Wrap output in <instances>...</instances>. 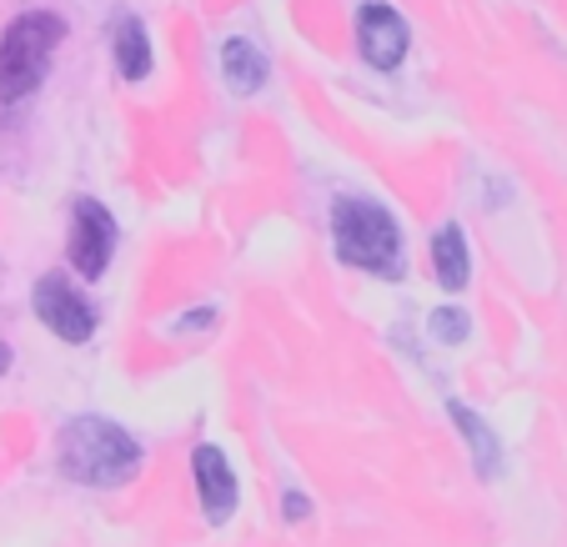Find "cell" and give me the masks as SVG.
I'll return each mask as SVG.
<instances>
[{"mask_svg": "<svg viewBox=\"0 0 567 547\" xmlns=\"http://www.w3.org/2000/svg\"><path fill=\"white\" fill-rule=\"evenodd\" d=\"M141 462V442L106 417H71L55 432V467L81 487H126Z\"/></svg>", "mask_w": 567, "mask_h": 547, "instance_id": "1", "label": "cell"}, {"mask_svg": "<svg viewBox=\"0 0 567 547\" xmlns=\"http://www.w3.org/2000/svg\"><path fill=\"white\" fill-rule=\"evenodd\" d=\"M332 247L347 267H362L372 277L402 271V226L372 196H337L332 202Z\"/></svg>", "mask_w": 567, "mask_h": 547, "instance_id": "2", "label": "cell"}, {"mask_svg": "<svg viewBox=\"0 0 567 547\" xmlns=\"http://www.w3.org/2000/svg\"><path fill=\"white\" fill-rule=\"evenodd\" d=\"M65 41V21L55 11H25L0 35V101H25L51 71L55 45Z\"/></svg>", "mask_w": 567, "mask_h": 547, "instance_id": "3", "label": "cell"}, {"mask_svg": "<svg viewBox=\"0 0 567 547\" xmlns=\"http://www.w3.org/2000/svg\"><path fill=\"white\" fill-rule=\"evenodd\" d=\"M31 301H35V317H41V322L51 327L61 342L81 347V342H91V337H96V327H101L96 301L75 287L71 277H61V271H45V277L35 281Z\"/></svg>", "mask_w": 567, "mask_h": 547, "instance_id": "4", "label": "cell"}, {"mask_svg": "<svg viewBox=\"0 0 567 547\" xmlns=\"http://www.w3.org/2000/svg\"><path fill=\"white\" fill-rule=\"evenodd\" d=\"M116 216L96 202V196H81L71 211V241H65V257L81 271V281H101L116 257Z\"/></svg>", "mask_w": 567, "mask_h": 547, "instance_id": "5", "label": "cell"}, {"mask_svg": "<svg viewBox=\"0 0 567 547\" xmlns=\"http://www.w3.org/2000/svg\"><path fill=\"white\" fill-rule=\"evenodd\" d=\"M408 45H412V31H408V16L396 6H386V0L357 6V55L372 71H396L408 61Z\"/></svg>", "mask_w": 567, "mask_h": 547, "instance_id": "6", "label": "cell"}, {"mask_svg": "<svg viewBox=\"0 0 567 547\" xmlns=\"http://www.w3.org/2000/svg\"><path fill=\"white\" fill-rule=\"evenodd\" d=\"M192 477H196V497H202V513L206 523H231L236 503H241V487H236V473L231 462H226L221 447H212V442H202V447H192Z\"/></svg>", "mask_w": 567, "mask_h": 547, "instance_id": "7", "label": "cell"}, {"mask_svg": "<svg viewBox=\"0 0 567 547\" xmlns=\"http://www.w3.org/2000/svg\"><path fill=\"white\" fill-rule=\"evenodd\" d=\"M432 277H437L442 291H467L472 281V251H467V237L462 226L447 221L432 231Z\"/></svg>", "mask_w": 567, "mask_h": 547, "instance_id": "8", "label": "cell"}, {"mask_svg": "<svg viewBox=\"0 0 567 547\" xmlns=\"http://www.w3.org/2000/svg\"><path fill=\"white\" fill-rule=\"evenodd\" d=\"M271 75V61L261 55V45L241 41V35H231V41L221 45V81L226 91H236V96H257L261 86H267Z\"/></svg>", "mask_w": 567, "mask_h": 547, "instance_id": "9", "label": "cell"}, {"mask_svg": "<svg viewBox=\"0 0 567 547\" xmlns=\"http://www.w3.org/2000/svg\"><path fill=\"white\" fill-rule=\"evenodd\" d=\"M111 51H116V71L121 81H146L151 65H156V55H151V35L146 25H141V16H121L116 21V35H111Z\"/></svg>", "mask_w": 567, "mask_h": 547, "instance_id": "10", "label": "cell"}, {"mask_svg": "<svg viewBox=\"0 0 567 547\" xmlns=\"http://www.w3.org/2000/svg\"><path fill=\"white\" fill-rule=\"evenodd\" d=\"M447 412H452L457 432L467 437V447H472V467H477L482 477H497V473H503V442H497V432L487 427V422H482L477 412L467 407V402H447Z\"/></svg>", "mask_w": 567, "mask_h": 547, "instance_id": "11", "label": "cell"}, {"mask_svg": "<svg viewBox=\"0 0 567 547\" xmlns=\"http://www.w3.org/2000/svg\"><path fill=\"white\" fill-rule=\"evenodd\" d=\"M427 332H432V342H442V347H462L472 337V317L462 307H437L427 317Z\"/></svg>", "mask_w": 567, "mask_h": 547, "instance_id": "12", "label": "cell"}, {"mask_svg": "<svg viewBox=\"0 0 567 547\" xmlns=\"http://www.w3.org/2000/svg\"><path fill=\"white\" fill-rule=\"evenodd\" d=\"M281 517H287V523H307V517H311V497L301 493V487L281 493Z\"/></svg>", "mask_w": 567, "mask_h": 547, "instance_id": "13", "label": "cell"}, {"mask_svg": "<svg viewBox=\"0 0 567 547\" xmlns=\"http://www.w3.org/2000/svg\"><path fill=\"white\" fill-rule=\"evenodd\" d=\"M212 322H216V311L212 307H196V311H186V317H176L172 332H206Z\"/></svg>", "mask_w": 567, "mask_h": 547, "instance_id": "14", "label": "cell"}, {"mask_svg": "<svg viewBox=\"0 0 567 547\" xmlns=\"http://www.w3.org/2000/svg\"><path fill=\"white\" fill-rule=\"evenodd\" d=\"M6 367H11V347L0 342V376H6Z\"/></svg>", "mask_w": 567, "mask_h": 547, "instance_id": "15", "label": "cell"}]
</instances>
